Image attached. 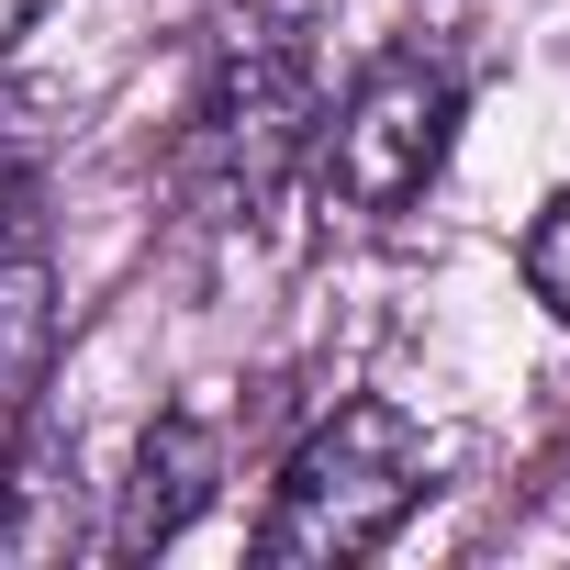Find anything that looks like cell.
I'll return each instance as SVG.
<instances>
[{
    "mask_svg": "<svg viewBox=\"0 0 570 570\" xmlns=\"http://www.w3.org/2000/svg\"><path fill=\"white\" fill-rule=\"evenodd\" d=\"M314 124H325L314 0H224L202 46V90H190V135H179L190 202L224 224H257L314 157Z\"/></svg>",
    "mask_w": 570,
    "mask_h": 570,
    "instance_id": "obj_1",
    "label": "cell"
},
{
    "mask_svg": "<svg viewBox=\"0 0 570 570\" xmlns=\"http://www.w3.org/2000/svg\"><path fill=\"white\" fill-rule=\"evenodd\" d=\"M425 481H436L425 425H414L392 392H358V403H336L292 459H279L268 514H257L246 548H257L268 570H347V559H381V548L414 525Z\"/></svg>",
    "mask_w": 570,
    "mask_h": 570,
    "instance_id": "obj_2",
    "label": "cell"
},
{
    "mask_svg": "<svg viewBox=\"0 0 570 570\" xmlns=\"http://www.w3.org/2000/svg\"><path fill=\"white\" fill-rule=\"evenodd\" d=\"M459 112H470V79H459V57H436V46H381L358 79H347V101L314 124V190L336 202V213H358V224H403L425 190H436V168H448V146H459Z\"/></svg>",
    "mask_w": 570,
    "mask_h": 570,
    "instance_id": "obj_3",
    "label": "cell"
},
{
    "mask_svg": "<svg viewBox=\"0 0 570 570\" xmlns=\"http://www.w3.org/2000/svg\"><path fill=\"white\" fill-rule=\"evenodd\" d=\"M46 370H57V246L46 213L0 224V459L46 414Z\"/></svg>",
    "mask_w": 570,
    "mask_h": 570,
    "instance_id": "obj_4",
    "label": "cell"
},
{
    "mask_svg": "<svg viewBox=\"0 0 570 570\" xmlns=\"http://www.w3.org/2000/svg\"><path fill=\"white\" fill-rule=\"evenodd\" d=\"M202 503H213V425H202V414H157L146 448H135V481H124L112 548H124V559H157Z\"/></svg>",
    "mask_w": 570,
    "mask_h": 570,
    "instance_id": "obj_5",
    "label": "cell"
},
{
    "mask_svg": "<svg viewBox=\"0 0 570 570\" xmlns=\"http://www.w3.org/2000/svg\"><path fill=\"white\" fill-rule=\"evenodd\" d=\"M68 548H79V436L35 414L0 459V559H68Z\"/></svg>",
    "mask_w": 570,
    "mask_h": 570,
    "instance_id": "obj_6",
    "label": "cell"
},
{
    "mask_svg": "<svg viewBox=\"0 0 570 570\" xmlns=\"http://www.w3.org/2000/svg\"><path fill=\"white\" fill-rule=\"evenodd\" d=\"M46 168H57V112H46V90L0 79V224H23V213L46 202Z\"/></svg>",
    "mask_w": 570,
    "mask_h": 570,
    "instance_id": "obj_7",
    "label": "cell"
},
{
    "mask_svg": "<svg viewBox=\"0 0 570 570\" xmlns=\"http://www.w3.org/2000/svg\"><path fill=\"white\" fill-rule=\"evenodd\" d=\"M525 292H537V303L570 325V190H559V202L525 224Z\"/></svg>",
    "mask_w": 570,
    "mask_h": 570,
    "instance_id": "obj_8",
    "label": "cell"
},
{
    "mask_svg": "<svg viewBox=\"0 0 570 570\" xmlns=\"http://www.w3.org/2000/svg\"><path fill=\"white\" fill-rule=\"evenodd\" d=\"M46 23V0H0V57H12V35H35Z\"/></svg>",
    "mask_w": 570,
    "mask_h": 570,
    "instance_id": "obj_9",
    "label": "cell"
}]
</instances>
